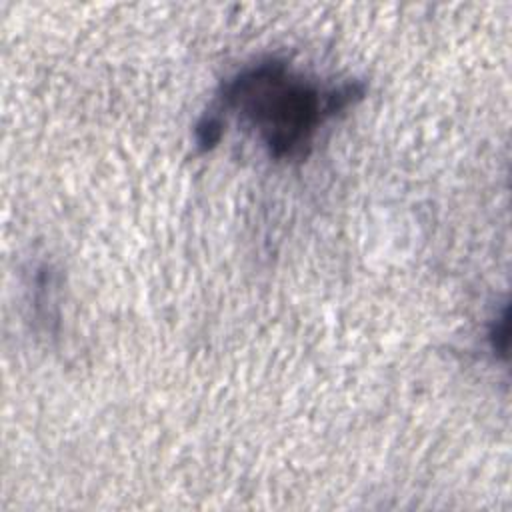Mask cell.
<instances>
[{"instance_id":"cell-1","label":"cell","mask_w":512,"mask_h":512,"mask_svg":"<svg viewBox=\"0 0 512 512\" xmlns=\"http://www.w3.org/2000/svg\"><path fill=\"white\" fill-rule=\"evenodd\" d=\"M364 94V82L320 86L296 74L286 60L266 58L228 78L208 112L224 126L228 114L238 116L258 134L270 158L304 160L320 126L360 102Z\"/></svg>"},{"instance_id":"cell-2","label":"cell","mask_w":512,"mask_h":512,"mask_svg":"<svg viewBox=\"0 0 512 512\" xmlns=\"http://www.w3.org/2000/svg\"><path fill=\"white\" fill-rule=\"evenodd\" d=\"M508 312L506 308L502 310V314L492 322L490 326V344H492V350L506 356V350H508Z\"/></svg>"}]
</instances>
